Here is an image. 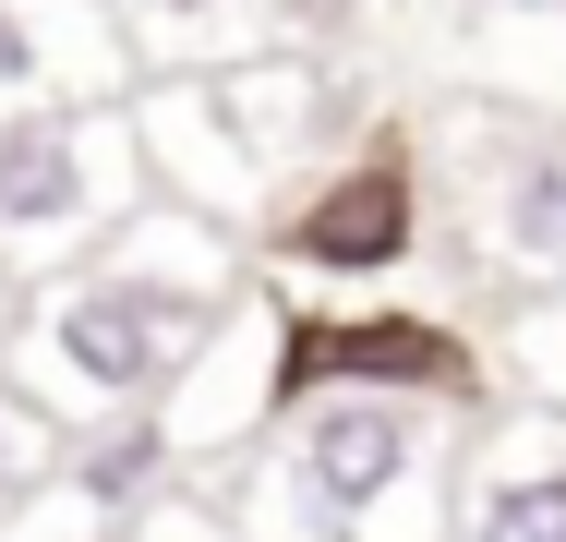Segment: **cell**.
I'll list each match as a JSON object with an SVG mask.
<instances>
[{
  "label": "cell",
  "instance_id": "cell-4",
  "mask_svg": "<svg viewBox=\"0 0 566 542\" xmlns=\"http://www.w3.org/2000/svg\"><path fill=\"white\" fill-rule=\"evenodd\" d=\"M410 458H422V423H410V398H314L302 410V446H290V482H302V507L338 531V519H374L398 482H410Z\"/></svg>",
  "mask_w": 566,
  "mask_h": 542
},
{
  "label": "cell",
  "instance_id": "cell-3",
  "mask_svg": "<svg viewBox=\"0 0 566 542\" xmlns=\"http://www.w3.org/2000/svg\"><path fill=\"white\" fill-rule=\"evenodd\" d=\"M97 206H109L97 121H61V108L0 121V253H61L97 229Z\"/></svg>",
  "mask_w": 566,
  "mask_h": 542
},
{
  "label": "cell",
  "instance_id": "cell-7",
  "mask_svg": "<svg viewBox=\"0 0 566 542\" xmlns=\"http://www.w3.org/2000/svg\"><path fill=\"white\" fill-rule=\"evenodd\" d=\"M470 542H566V470H506L470 494Z\"/></svg>",
  "mask_w": 566,
  "mask_h": 542
},
{
  "label": "cell",
  "instance_id": "cell-8",
  "mask_svg": "<svg viewBox=\"0 0 566 542\" xmlns=\"http://www.w3.org/2000/svg\"><path fill=\"white\" fill-rule=\"evenodd\" d=\"M506 229H518V253H566V145H531L506 169Z\"/></svg>",
  "mask_w": 566,
  "mask_h": 542
},
{
  "label": "cell",
  "instance_id": "cell-1",
  "mask_svg": "<svg viewBox=\"0 0 566 542\" xmlns=\"http://www.w3.org/2000/svg\"><path fill=\"white\" fill-rule=\"evenodd\" d=\"M206 325H218L206 290L145 278V265H97V278H73V290L36 314V350H49V374L85 386V398H157V386L206 350Z\"/></svg>",
  "mask_w": 566,
  "mask_h": 542
},
{
  "label": "cell",
  "instance_id": "cell-9",
  "mask_svg": "<svg viewBox=\"0 0 566 542\" xmlns=\"http://www.w3.org/2000/svg\"><path fill=\"white\" fill-rule=\"evenodd\" d=\"M24 85H49V37L24 0H0V97H24Z\"/></svg>",
  "mask_w": 566,
  "mask_h": 542
},
{
  "label": "cell",
  "instance_id": "cell-10",
  "mask_svg": "<svg viewBox=\"0 0 566 542\" xmlns=\"http://www.w3.org/2000/svg\"><path fill=\"white\" fill-rule=\"evenodd\" d=\"M24 470H36V410H24L12 386H0V507L24 494Z\"/></svg>",
  "mask_w": 566,
  "mask_h": 542
},
{
  "label": "cell",
  "instance_id": "cell-5",
  "mask_svg": "<svg viewBox=\"0 0 566 542\" xmlns=\"http://www.w3.org/2000/svg\"><path fill=\"white\" fill-rule=\"evenodd\" d=\"M410 241H422V194H410V157H398V145L361 157V169H338L314 206L277 229V253L314 265V278H374V265H398Z\"/></svg>",
  "mask_w": 566,
  "mask_h": 542
},
{
  "label": "cell",
  "instance_id": "cell-6",
  "mask_svg": "<svg viewBox=\"0 0 566 542\" xmlns=\"http://www.w3.org/2000/svg\"><path fill=\"white\" fill-rule=\"evenodd\" d=\"M169 446H181V434L145 423V410H133V423H97L73 446V507H85L97 531H109V519H145V494L169 482Z\"/></svg>",
  "mask_w": 566,
  "mask_h": 542
},
{
  "label": "cell",
  "instance_id": "cell-2",
  "mask_svg": "<svg viewBox=\"0 0 566 542\" xmlns=\"http://www.w3.org/2000/svg\"><path fill=\"white\" fill-rule=\"evenodd\" d=\"M338 398V386H361V398H410V386H470V350L458 337H434L422 314H290V337H277V362H265V398Z\"/></svg>",
  "mask_w": 566,
  "mask_h": 542
}]
</instances>
